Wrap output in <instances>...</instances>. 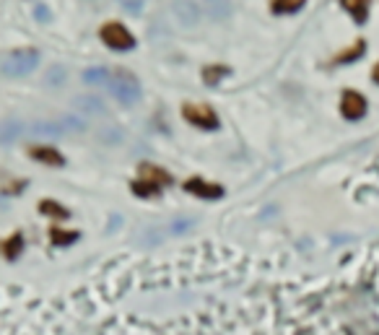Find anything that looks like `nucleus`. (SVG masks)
Here are the masks:
<instances>
[{
    "label": "nucleus",
    "mask_w": 379,
    "mask_h": 335,
    "mask_svg": "<svg viewBox=\"0 0 379 335\" xmlns=\"http://www.w3.org/2000/svg\"><path fill=\"white\" fill-rule=\"evenodd\" d=\"M29 133L39 135V138H60V135H66V128H63V122H60V119H57V122L42 119V122H34Z\"/></svg>",
    "instance_id": "obj_13"
},
{
    "label": "nucleus",
    "mask_w": 379,
    "mask_h": 335,
    "mask_svg": "<svg viewBox=\"0 0 379 335\" xmlns=\"http://www.w3.org/2000/svg\"><path fill=\"white\" fill-rule=\"evenodd\" d=\"M34 19L39 23H50L52 21V13H50V8H47V3H39L37 8H34Z\"/></svg>",
    "instance_id": "obj_24"
},
{
    "label": "nucleus",
    "mask_w": 379,
    "mask_h": 335,
    "mask_svg": "<svg viewBox=\"0 0 379 335\" xmlns=\"http://www.w3.org/2000/svg\"><path fill=\"white\" fill-rule=\"evenodd\" d=\"M76 239H78L76 231H52L55 245H70V242H76Z\"/></svg>",
    "instance_id": "obj_23"
},
{
    "label": "nucleus",
    "mask_w": 379,
    "mask_h": 335,
    "mask_svg": "<svg viewBox=\"0 0 379 335\" xmlns=\"http://www.w3.org/2000/svg\"><path fill=\"white\" fill-rule=\"evenodd\" d=\"M182 117L187 119L190 125L203 128V130H218V125H221V119H218L216 112L211 107H200V104H184Z\"/></svg>",
    "instance_id": "obj_4"
},
{
    "label": "nucleus",
    "mask_w": 379,
    "mask_h": 335,
    "mask_svg": "<svg viewBox=\"0 0 379 335\" xmlns=\"http://www.w3.org/2000/svg\"><path fill=\"white\" fill-rule=\"evenodd\" d=\"M340 112H343V117L346 119H361L367 115V99L361 97L358 91H343Z\"/></svg>",
    "instance_id": "obj_7"
},
{
    "label": "nucleus",
    "mask_w": 379,
    "mask_h": 335,
    "mask_svg": "<svg viewBox=\"0 0 379 335\" xmlns=\"http://www.w3.org/2000/svg\"><path fill=\"white\" fill-rule=\"evenodd\" d=\"M39 211H42L44 216H55V218H68V216H70L66 208L57 206L55 200H44V203H39Z\"/></svg>",
    "instance_id": "obj_19"
},
{
    "label": "nucleus",
    "mask_w": 379,
    "mask_h": 335,
    "mask_svg": "<svg viewBox=\"0 0 379 335\" xmlns=\"http://www.w3.org/2000/svg\"><path fill=\"white\" fill-rule=\"evenodd\" d=\"M304 3H307V0H273L271 8H273V13H278V16H286V13L302 11Z\"/></svg>",
    "instance_id": "obj_16"
},
{
    "label": "nucleus",
    "mask_w": 379,
    "mask_h": 335,
    "mask_svg": "<svg viewBox=\"0 0 379 335\" xmlns=\"http://www.w3.org/2000/svg\"><path fill=\"white\" fill-rule=\"evenodd\" d=\"M68 78V70L63 65H52L50 70H47V76H44V84L50 88H60V84H66Z\"/></svg>",
    "instance_id": "obj_18"
},
{
    "label": "nucleus",
    "mask_w": 379,
    "mask_h": 335,
    "mask_svg": "<svg viewBox=\"0 0 379 335\" xmlns=\"http://www.w3.org/2000/svg\"><path fill=\"white\" fill-rule=\"evenodd\" d=\"M184 193L203 198V200H218V198H224V187L213 182H206V180H200V177H193V180L184 182Z\"/></svg>",
    "instance_id": "obj_6"
},
{
    "label": "nucleus",
    "mask_w": 379,
    "mask_h": 335,
    "mask_svg": "<svg viewBox=\"0 0 379 335\" xmlns=\"http://www.w3.org/2000/svg\"><path fill=\"white\" fill-rule=\"evenodd\" d=\"M109 91H112V97L117 99L122 107H133V104H138L143 97V88H141V81L133 76L130 70H115L112 73V81H109Z\"/></svg>",
    "instance_id": "obj_2"
},
{
    "label": "nucleus",
    "mask_w": 379,
    "mask_h": 335,
    "mask_svg": "<svg viewBox=\"0 0 379 335\" xmlns=\"http://www.w3.org/2000/svg\"><path fill=\"white\" fill-rule=\"evenodd\" d=\"M23 135V122L19 119H3L0 122V146H11Z\"/></svg>",
    "instance_id": "obj_11"
},
{
    "label": "nucleus",
    "mask_w": 379,
    "mask_h": 335,
    "mask_svg": "<svg viewBox=\"0 0 379 335\" xmlns=\"http://www.w3.org/2000/svg\"><path fill=\"white\" fill-rule=\"evenodd\" d=\"M369 3H371V0H340V6H343V8H346L351 16H353V21H356V23L367 21Z\"/></svg>",
    "instance_id": "obj_14"
},
{
    "label": "nucleus",
    "mask_w": 379,
    "mask_h": 335,
    "mask_svg": "<svg viewBox=\"0 0 379 335\" xmlns=\"http://www.w3.org/2000/svg\"><path fill=\"white\" fill-rule=\"evenodd\" d=\"M122 11L130 13V16H141L143 8H146V0H119Z\"/></svg>",
    "instance_id": "obj_21"
},
{
    "label": "nucleus",
    "mask_w": 379,
    "mask_h": 335,
    "mask_svg": "<svg viewBox=\"0 0 379 335\" xmlns=\"http://www.w3.org/2000/svg\"><path fill=\"white\" fill-rule=\"evenodd\" d=\"M174 19L182 23L184 29H193L200 23V6L195 0H174Z\"/></svg>",
    "instance_id": "obj_5"
},
{
    "label": "nucleus",
    "mask_w": 379,
    "mask_h": 335,
    "mask_svg": "<svg viewBox=\"0 0 379 335\" xmlns=\"http://www.w3.org/2000/svg\"><path fill=\"white\" fill-rule=\"evenodd\" d=\"M84 81H86L88 86H107L109 88V81H112V70L109 68H104V65H97V68H86L84 70Z\"/></svg>",
    "instance_id": "obj_12"
},
{
    "label": "nucleus",
    "mask_w": 379,
    "mask_h": 335,
    "mask_svg": "<svg viewBox=\"0 0 379 335\" xmlns=\"http://www.w3.org/2000/svg\"><path fill=\"white\" fill-rule=\"evenodd\" d=\"M159 190H162L159 184L146 182V180H143V182H133V193H135V195H141V198H151V195H156V193H159Z\"/></svg>",
    "instance_id": "obj_20"
},
{
    "label": "nucleus",
    "mask_w": 379,
    "mask_h": 335,
    "mask_svg": "<svg viewBox=\"0 0 379 335\" xmlns=\"http://www.w3.org/2000/svg\"><path fill=\"white\" fill-rule=\"evenodd\" d=\"M141 174L146 182H153V184H166L169 182V174L164 172V169H156V166H151V164H146V166H141Z\"/></svg>",
    "instance_id": "obj_17"
},
{
    "label": "nucleus",
    "mask_w": 379,
    "mask_h": 335,
    "mask_svg": "<svg viewBox=\"0 0 379 335\" xmlns=\"http://www.w3.org/2000/svg\"><path fill=\"white\" fill-rule=\"evenodd\" d=\"M60 122H63V128H66V133H84V130H86V125H84V119L73 117V115H68V117H63Z\"/></svg>",
    "instance_id": "obj_22"
},
{
    "label": "nucleus",
    "mask_w": 379,
    "mask_h": 335,
    "mask_svg": "<svg viewBox=\"0 0 379 335\" xmlns=\"http://www.w3.org/2000/svg\"><path fill=\"white\" fill-rule=\"evenodd\" d=\"M99 37H101V42L107 44L109 50H115V52H130L133 47H135V37L117 21L104 23Z\"/></svg>",
    "instance_id": "obj_3"
},
{
    "label": "nucleus",
    "mask_w": 379,
    "mask_h": 335,
    "mask_svg": "<svg viewBox=\"0 0 379 335\" xmlns=\"http://www.w3.org/2000/svg\"><path fill=\"white\" fill-rule=\"evenodd\" d=\"M29 156L34 162L47 164V166H63L66 164V156L57 149H50V146H34V149H29Z\"/></svg>",
    "instance_id": "obj_8"
},
{
    "label": "nucleus",
    "mask_w": 379,
    "mask_h": 335,
    "mask_svg": "<svg viewBox=\"0 0 379 335\" xmlns=\"http://www.w3.org/2000/svg\"><path fill=\"white\" fill-rule=\"evenodd\" d=\"M42 60L39 50L34 47H21V50H13L0 60V73L8 78H23L37 70V65Z\"/></svg>",
    "instance_id": "obj_1"
},
{
    "label": "nucleus",
    "mask_w": 379,
    "mask_h": 335,
    "mask_svg": "<svg viewBox=\"0 0 379 335\" xmlns=\"http://www.w3.org/2000/svg\"><path fill=\"white\" fill-rule=\"evenodd\" d=\"M374 81H377V84H379V65H377V68H374Z\"/></svg>",
    "instance_id": "obj_25"
},
{
    "label": "nucleus",
    "mask_w": 379,
    "mask_h": 335,
    "mask_svg": "<svg viewBox=\"0 0 379 335\" xmlns=\"http://www.w3.org/2000/svg\"><path fill=\"white\" fill-rule=\"evenodd\" d=\"M73 107L81 112V115H104L107 112V107H104V102L99 97H88V94H84V97H76L73 99Z\"/></svg>",
    "instance_id": "obj_10"
},
{
    "label": "nucleus",
    "mask_w": 379,
    "mask_h": 335,
    "mask_svg": "<svg viewBox=\"0 0 379 335\" xmlns=\"http://www.w3.org/2000/svg\"><path fill=\"white\" fill-rule=\"evenodd\" d=\"M203 6L213 21H226L234 11V0H203Z\"/></svg>",
    "instance_id": "obj_9"
},
{
    "label": "nucleus",
    "mask_w": 379,
    "mask_h": 335,
    "mask_svg": "<svg viewBox=\"0 0 379 335\" xmlns=\"http://www.w3.org/2000/svg\"><path fill=\"white\" fill-rule=\"evenodd\" d=\"M229 73H231V68H226V65H211L203 70V81H206V86L216 88L221 84V78H226Z\"/></svg>",
    "instance_id": "obj_15"
}]
</instances>
